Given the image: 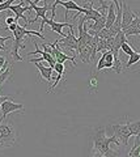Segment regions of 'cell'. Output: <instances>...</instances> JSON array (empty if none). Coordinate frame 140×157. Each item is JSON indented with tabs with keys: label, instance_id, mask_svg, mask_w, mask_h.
I'll use <instances>...</instances> for the list:
<instances>
[{
	"label": "cell",
	"instance_id": "obj_1",
	"mask_svg": "<svg viewBox=\"0 0 140 157\" xmlns=\"http://www.w3.org/2000/svg\"><path fill=\"white\" fill-rule=\"evenodd\" d=\"M92 141H93V156L94 157H118L119 152L117 149H113L112 145L113 143L120 147L118 143L117 137L114 135L108 137L106 136V131L104 127H98L92 135Z\"/></svg>",
	"mask_w": 140,
	"mask_h": 157
},
{
	"label": "cell",
	"instance_id": "obj_2",
	"mask_svg": "<svg viewBox=\"0 0 140 157\" xmlns=\"http://www.w3.org/2000/svg\"><path fill=\"white\" fill-rule=\"evenodd\" d=\"M17 134L11 122L3 121L0 123V149L11 148L16 144Z\"/></svg>",
	"mask_w": 140,
	"mask_h": 157
},
{
	"label": "cell",
	"instance_id": "obj_3",
	"mask_svg": "<svg viewBox=\"0 0 140 157\" xmlns=\"http://www.w3.org/2000/svg\"><path fill=\"white\" fill-rule=\"evenodd\" d=\"M45 25H49L51 28V30L52 32H55L58 33L62 38H64L67 34L63 33V28L67 26V28H70V29H74V25L72 24H68V22H56L54 18H47L46 17H43L42 18V21H41V25H40V30L43 32V29H45Z\"/></svg>",
	"mask_w": 140,
	"mask_h": 157
},
{
	"label": "cell",
	"instance_id": "obj_4",
	"mask_svg": "<svg viewBox=\"0 0 140 157\" xmlns=\"http://www.w3.org/2000/svg\"><path fill=\"white\" fill-rule=\"evenodd\" d=\"M112 128H113V132H114L113 135L117 137L118 143L120 145H127L128 139L131 137V132H130V130H128L127 123H124V124H113Z\"/></svg>",
	"mask_w": 140,
	"mask_h": 157
},
{
	"label": "cell",
	"instance_id": "obj_5",
	"mask_svg": "<svg viewBox=\"0 0 140 157\" xmlns=\"http://www.w3.org/2000/svg\"><path fill=\"white\" fill-rule=\"evenodd\" d=\"M58 46L60 48H66V50H71V51L77 52L79 42H77V37H75V34H74V29H70V33L67 34L64 38L58 39Z\"/></svg>",
	"mask_w": 140,
	"mask_h": 157
},
{
	"label": "cell",
	"instance_id": "obj_6",
	"mask_svg": "<svg viewBox=\"0 0 140 157\" xmlns=\"http://www.w3.org/2000/svg\"><path fill=\"white\" fill-rule=\"evenodd\" d=\"M0 110H2V118H0V123H2L3 121H6V118L8 114H11V113H14L17 110H24V105L22 104H16V102L11 100H7L4 101L2 105H0Z\"/></svg>",
	"mask_w": 140,
	"mask_h": 157
},
{
	"label": "cell",
	"instance_id": "obj_7",
	"mask_svg": "<svg viewBox=\"0 0 140 157\" xmlns=\"http://www.w3.org/2000/svg\"><path fill=\"white\" fill-rule=\"evenodd\" d=\"M120 6H122V30L124 32L126 29L131 25V22L136 17V13H134L130 7L126 4V2H120Z\"/></svg>",
	"mask_w": 140,
	"mask_h": 157
},
{
	"label": "cell",
	"instance_id": "obj_8",
	"mask_svg": "<svg viewBox=\"0 0 140 157\" xmlns=\"http://www.w3.org/2000/svg\"><path fill=\"white\" fill-rule=\"evenodd\" d=\"M9 11L16 14V16H14V17H16V20L24 18V20H25V22H26V25L29 24V20L26 18V16H24V13L28 12V11H32V8H30V6H26L25 2H21L20 4H14V6H11V7H9Z\"/></svg>",
	"mask_w": 140,
	"mask_h": 157
},
{
	"label": "cell",
	"instance_id": "obj_9",
	"mask_svg": "<svg viewBox=\"0 0 140 157\" xmlns=\"http://www.w3.org/2000/svg\"><path fill=\"white\" fill-rule=\"evenodd\" d=\"M55 3L58 4V6H62L64 9H66V18H68V12L70 11H76V12H79V13H85L86 9L84 7H80V6H77V4L74 2V0H68V2H63V0H55Z\"/></svg>",
	"mask_w": 140,
	"mask_h": 157
},
{
	"label": "cell",
	"instance_id": "obj_10",
	"mask_svg": "<svg viewBox=\"0 0 140 157\" xmlns=\"http://www.w3.org/2000/svg\"><path fill=\"white\" fill-rule=\"evenodd\" d=\"M115 20H117V12H115V4L114 3H110L109 4V8H108V13H106V29H110Z\"/></svg>",
	"mask_w": 140,
	"mask_h": 157
},
{
	"label": "cell",
	"instance_id": "obj_11",
	"mask_svg": "<svg viewBox=\"0 0 140 157\" xmlns=\"http://www.w3.org/2000/svg\"><path fill=\"white\" fill-rule=\"evenodd\" d=\"M36 67L38 68V71H40L41 76L45 78L46 81H51V76H52V71H54V68L52 67H45L41 63H34Z\"/></svg>",
	"mask_w": 140,
	"mask_h": 157
},
{
	"label": "cell",
	"instance_id": "obj_12",
	"mask_svg": "<svg viewBox=\"0 0 140 157\" xmlns=\"http://www.w3.org/2000/svg\"><path fill=\"white\" fill-rule=\"evenodd\" d=\"M12 75H13V72H12V66H9L8 62H7V64L3 67L2 71H0V86H2L7 80H9V78L12 77Z\"/></svg>",
	"mask_w": 140,
	"mask_h": 157
},
{
	"label": "cell",
	"instance_id": "obj_13",
	"mask_svg": "<svg viewBox=\"0 0 140 157\" xmlns=\"http://www.w3.org/2000/svg\"><path fill=\"white\" fill-rule=\"evenodd\" d=\"M127 126H128V130L131 132V136H136L139 132H140V119L139 121H135V122H131L127 119Z\"/></svg>",
	"mask_w": 140,
	"mask_h": 157
},
{
	"label": "cell",
	"instance_id": "obj_14",
	"mask_svg": "<svg viewBox=\"0 0 140 157\" xmlns=\"http://www.w3.org/2000/svg\"><path fill=\"white\" fill-rule=\"evenodd\" d=\"M139 60H140L139 52H136V51H135V52L132 54V55L128 58V62H127V64H126V68H130V67H131L132 64H135V63H138Z\"/></svg>",
	"mask_w": 140,
	"mask_h": 157
},
{
	"label": "cell",
	"instance_id": "obj_15",
	"mask_svg": "<svg viewBox=\"0 0 140 157\" xmlns=\"http://www.w3.org/2000/svg\"><path fill=\"white\" fill-rule=\"evenodd\" d=\"M120 50H122V51H123L124 54H126V55H128V56H131L132 54L135 52V50L131 47V45H128L127 42H124V43H123L122 47H120Z\"/></svg>",
	"mask_w": 140,
	"mask_h": 157
},
{
	"label": "cell",
	"instance_id": "obj_16",
	"mask_svg": "<svg viewBox=\"0 0 140 157\" xmlns=\"http://www.w3.org/2000/svg\"><path fill=\"white\" fill-rule=\"evenodd\" d=\"M13 2H14V0H6L4 3L0 4V13L4 12V11H7V9H9V7L13 4Z\"/></svg>",
	"mask_w": 140,
	"mask_h": 157
},
{
	"label": "cell",
	"instance_id": "obj_17",
	"mask_svg": "<svg viewBox=\"0 0 140 157\" xmlns=\"http://www.w3.org/2000/svg\"><path fill=\"white\" fill-rule=\"evenodd\" d=\"M104 68H105V55L102 54L101 58H100V60H98V63H97V71H102Z\"/></svg>",
	"mask_w": 140,
	"mask_h": 157
},
{
	"label": "cell",
	"instance_id": "obj_18",
	"mask_svg": "<svg viewBox=\"0 0 140 157\" xmlns=\"http://www.w3.org/2000/svg\"><path fill=\"white\" fill-rule=\"evenodd\" d=\"M54 71L56 73H64V64L63 63H56L54 66Z\"/></svg>",
	"mask_w": 140,
	"mask_h": 157
},
{
	"label": "cell",
	"instance_id": "obj_19",
	"mask_svg": "<svg viewBox=\"0 0 140 157\" xmlns=\"http://www.w3.org/2000/svg\"><path fill=\"white\" fill-rule=\"evenodd\" d=\"M138 147H140V132L135 136V141H134V145L131 149H135V148H138Z\"/></svg>",
	"mask_w": 140,
	"mask_h": 157
},
{
	"label": "cell",
	"instance_id": "obj_20",
	"mask_svg": "<svg viewBox=\"0 0 140 157\" xmlns=\"http://www.w3.org/2000/svg\"><path fill=\"white\" fill-rule=\"evenodd\" d=\"M7 64V59H6V56H2L0 55V71L3 70V67Z\"/></svg>",
	"mask_w": 140,
	"mask_h": 157
},
{
	"label": "cell",
	"instance_id": "obj_21",
	"mask_svg": "<svg viewBox=\"0 0 140 157\" xmlns=\"http://www.w3.org/2000/svg\"><path fill=\"white\" fill-rule=\"evenodd\" d=\"M14 22H17L16 17H7L6 18V24H7V25H11V24H14Z\"/></svg>",
	"mask_w": 140,
	"mask_h": 157
},
{
	"label": "cell",
	"instance_id": "obj_22",
	"mask_svg": "<svg viewBox=\"0 0 140 157\" xmlns=\"http://www.w3.org/2000/svg\"><path fill=\"white\" fill-rule=\"evenodd\" d=\"M17 26H18V24H17V22H14V24H11V25H8V28H7V29H8V30H11V32L13 33L14 30H16V28H17Z\"/></svg>",
	"mask_w": 140,
	"mask_h": 157
},
{
	"label": "cell",
	"instance_id": "obj_23",
	"mask_svg": "<svg viewBox=\"0 0 140 157\" xmlns=\"http://www.w3.org/2000/svg\"><path fill=\"white\" fill-rule=\"evenodd\" d=\"M11 98H12L11 96H0V105H2L4 101H7V100H11Z\"/></svg>",
	"mask_w": 140,
	"mask_h": 157
},
{
	"label": "cell",
	"instance_id": "obj_24",
	"mask_svg": "<svg viewBox=\"0 0 140 157\" xmlns=\"http://www.w3.org/2000/svg\"><path fill=\"white\" fill-rule=\"evenodd\" d=\"M110 2L115 4V9H119L120 7H122V6H120V2H119V0H110Z\"/></svg>",
	"mask_w": 140,
	"mask_h": 157
},
{
	"label": "cell",
	"instance_id": "obj_25",
	"mask_svg": "<svg viewBox=\"0 0 140 157\" xmlns=\"http://www.w3.org/2000/svg\"><path fill=\"white\" fill-rule=\"evenodd\" d=\"M9 39H12V37H0V42L6 43L7 41H9Z\"/></svg>",
	"mask_w": 140,
	"mask_h": 157
},
{
	"label": "cell",
	"instance_id": "obj_26",
	"mask_svg": "<svg viewBox=\"0 0 140 157\" xmlns=\"http://www.w3.org/2000/svg\"><path fill=\"white\" fill-rule=\"evenodd\" d=\"M40 2H42V0H33V2L30 0V3H32V4H34V6H37V4L40 3Z\"/></svg>",
	"mask_w": 140,
	"mask_h": 157
},
{
	"label": "cell",
	"instance_id": "obj_27",
	"mask_svg": "<svg viewBox=\"0 0 140 157\" xmlns=\"http://www.w3.org/2000/svg\"><path fill=\"white\" fill-rule=\"evenodd\" d=\"M98 2H100V7H104V6H106V4H105V2H104V0H98Z\"/></svg>",
	"mask_w": 140,
	"mask_h": 157
},
{
	"label": "cell",
	"instance_id": "obj_28",
	"mask_svg": "<svg viewBox=\"0 0 140 157\" xmlns=\"http://www.w3.org/2000/svg\"><path fill=\"white\" fill-rule=\"evenodd\" d=\"M139 56H140V52H139Z\"/></svg>",
	"mask_w": 140,
	"mask_h": 157
},
{
	"label": "cell",
	"instance_id": "obj_29",
	"mask_svg": "<svg viewBox=\"0 0 140 157\" xmlns=\"http://www.w3.org/2000/svg\"><path fill=\"white\" fill-rule=\"evenodd\" d=\"M139 71H140V70H139Z\"/></svg>",
	"mask_w": 140,
	"mask_h": 157
}]
</instances>
